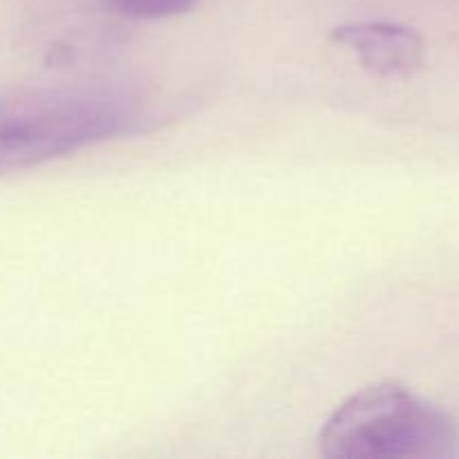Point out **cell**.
Segmentation results:
<instances>
[{
	"mask_svg": "<svg viewBox=\"0 0 459 459\" xmlns=\"http://www.w3.org/2000/svg\"><path fill=\"white\" fill-rule=\"evenodd\" d=\"M134 112L124 99L79 90L0 92V175L34 169L126 133Z\"/></svg>",
	"mask_w": 459,
	"mask_h": 459,
	"instance_id": "cell-1",
	"label": "cell"
},
{
	"mask_svg": "<svg viewBox=\"0 0 459 459\" xmlns=\"http://www.w3.org/2000/svg\"><path fill=\"white\" fill-rule=\"evenodd\" d=\"M332 39L350 49L363 70L381 79H411L426 63L421 36L394 22H350L336 27Z\"/></svg>",
	"mask_w": 459,
	"mask_h": 459,
	"instance_id": "cell-3",
	"label": "cell"
},
{
	"mask_svg": "<svg viewBox=\"0 0 459 459\" xmlns=\"http://www.w3.org/2000/svg\"><path fill=\"white\" fill-rule=\"evenodd\" d=\"M108 7L134 21H160V18L186 13L195 0H106Z\"/></svg>",
	"mask_w": 459,
	"mask_h": 459,
	"instance_id": "cell-4",
	"label": "cell"
},
{
	"mask_svg": "<svg viewBox=\"0 0 459 459\" xmlns=\"http://www.w3.org/2000/svg\"><path fill=\"white\" fill-rule=\"evenodd\" d=\"M318 448L332 459H442L459 453L451 415L399 384L345 399L323 424Z\"/></svg>",
	"mask_w": 459,
	"mask_h": 459,
	"instance_id": "cell-2",
	"label": "cell"
}]
</instances>
